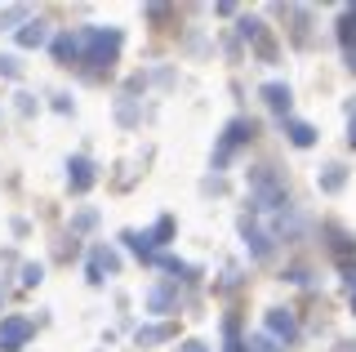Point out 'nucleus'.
<instances>
[{"instance_id": "2", "label": "nucleus", "mask_w": 356, "mask_h": 352, "mask_svg": "<svg viewBox=\"0 0 356 352\" xmlns=\"http://www.w3.org/2000/svg\"><path fill=\"white\" fill-rule=\"evenodd\" d=\"M31 335H36V326H31L27 317H5V321H0V352H22Z\"/></svg>"}, {"instance_id": "20", "label": "nucleus", "mask_w": 356, "mask_h": 352, "mask_svg": "<svg viewBox=\"0 0 356 352\" xmlns=\"http://www.w3.org/2000/svg\"><path fill=\"white\" fill-rule=\"evenodd\" d=\"M183 352H205V344H200V339H187V344H183Z\"/></svg>"}, {"instance_id": "8", "label": "nucleus", "mask_w": 356, "mask_h": 352, "mask_svg": "<svg viewBox=\"0 0 356 352\" xmlns=\"http://www.w3.org/2000/svg\"><path fill=\"white\" fill-rule=\"evenodd\" d=\"M44 40H49V23H22V31H18V45L22 49H36V45H44Z\"/></svg>"}, {"instance_id": "19", "label": "nucleus", "mask_w": 356, "mask_h": 352, "mask_svg": "<svg viewBox=\"0 0 356 352\" xmlns=\"http://www.w3.org/2000/svg\"><path fill=\"white\" fill-rule=\"evenodd\" d=\"M22 67H18V58L14 54H5V58H0V76H18Z\"/></svg>"}, {"instance_id": "11", "label": "nucleus", "mask_w": 356, "mask_h": 352, "mask_svg": "<svg viewBox=\"0 0 356 352\" xmlns=\"http://www.w3.org/2000/svg\"><path fill=\"white\" fill-rule=\"evenodd\" d=\"M285 134H289L294 147H312V143H316V129L303 125V120H285Z\"/></svg>"}, {"instance_id": "22", "label": "nucleus", "mask_w": 356, "mask_h": 352, "mask_svg": "<svg viewBox=\"0 0 356 352\" xmlns=\"http://www.w3.org/2000/svg\"><path fill=\"white\" fill-rule=\"evenodd\" d=\"M352 312H356V290H352Z\"/></svg>"}, {"instance_id": "3", "label": "nucleus", "mask_w": 356, "mask_h": 352, "mask_svg": "<svg viewBox=\"0 0 356 352\" xmlns=\"http://www.w3.org/2000/svg\"><path fill=\"white\" fill-rule=\"evenodd\" d=\"M254 134H259V125L254 120H232L227 125V134H222V143H218V157H214V165H227V157L241 147V143H250Z\"/></svg>"}, {"instance_id": "10", "label": "nucleus", "mask_w": 356, "mask_h": 352, "mask_svg": "<svg viewBox=\"0 0 356 352\" xmlns=\"http://www.w3.org/2000/svg\"><path fill=\"white\" fill-rule=\"evenodd\" d=\"M54 58H58V63H72V58H81V36L63 31V36L54 40Z\"/></svg>"}, {"instance_id": "1", "label": "nucleus", "mask_w": 356, "mask_h": 352, "mask_svg": "<svg viewBox=\"0 0 356 352\" xmlns=\"http://www.w3.org/2000/svg\"><path fill=\"white\" fill-rule=\"evenodd\" d=\"M81 36V58L94 63V67H103V63H111L120 54V31L116 27H85L76 31Z\"/></svg>"}, {"instance_id": "9", "label": "nucleus", "mask_w": 356, "mask_h": 352, "mask_svg": "<svg viewBox=\"0 0 356 352\" xmlns=\"http://www.w3.org/2000/svg\"><path fill=\"white\" fill-rule=\"evenodd\" d=\"M263 98L272 112H281V120L289 116V85H263Z\"/></svg>"}, {"instance_id": "14", "label": "nucleus", "mask_w": 356, "mask_h": 352, "mask_svg": "<svg viewBox=\"0 0 356 352\" xmlns=\"http://www.w3.org/2000/svg\"><path fill=\"white\" fill-rule=\"evenodd\" d=\"M27 18V5H9V9H0V27H14Z\"/></svg>"}, {"instance_id": "6", "label": "nucleus", "mask_w": 356, "mask_h": 352, "mask_svg": "<svg viewBox=\"0 0 356 352\" xmlns=\"http://www.w3.org/2000/svg\"><path fill=\"white\" fill-rule=\"evenodd\" d=\"M120 268V259L116 255H111V250L107 246H98L94 250V255H89V281H103L107 277V272H116Z\"/></svg>"}, {"instance_id": "7", "label": "nucleus", "mask_w": 356, "mask_h": 352, "mask_svg": "<svg viewBox=\"0 0 356 352\" xmlns=\"http://www.w3.org/2000/svg\"><path fill=\"white\" fill-rule=\"evenodd\" d=\"M267 330H272L276 339H294L298 335V326H294V317L285 312V307H272V312H267Z\"/></svg>"}, {"instance_id": "16", "label": "nucleus", "mask_w": 356, "mask_h": 352, "mask_svg": "<svg viewBox=\"0 0 356 352\" xmlns=\"http://www.w3.org/2000/svg\"><path fill=\"white\" fill-rule=\"evenodd\" d=\"M147 303H152V312H165V307L174 303V294H170V290H152V294H147Z\"/></svg>"}, {"instance_id": "4", "label": "nucleus", "mask_w": 356, "mask_h": 352, "mask_svg": "<svg viewBox=\"0 0 356 352\" xmlns=\"http://www.w3.org/2000/svg\"><path fill=\"white\" fill-rule=\"evenodd\" d=\"M67 183H72V192H89L94 188V165H89L85 157H76L72 165H67Z\"/></svg>"}, {"instance_id": "17", "label": "nucleus", "mask_w": 356, "mask_h": 352, "mask_svg": "<svg viewBox=\"0 0 356 352\" xmlns=\"http://www.w3.org/2000/svg\"><path fill=\"white\" fill-rule=\"evenodd\" d=\"M44 277V268H40V263H27V268H22V285H36Z\"/></svg>"}, {"instance_id": "15", "label": "nucleus", "mask_w": 356, "mask_h": 352, "mask_svg": "<svg viewBox=\"0 0 356 352\" xmlns=\"http://www.w3.org/2000/svg\"><path fill=\"white\" fill-rule=\"evenodd\" d=\"M241 36L245 40H263V23L259 18H241Z\"/></svg>"}, {"instance_id": "23", "label": "nucleus", "mask_w": 356, "mask_h": 352, "mask_svg": "<svg viewBox=\"0 0 356 352\" xmlns=\"http://www.w3.org/2000/svg\"><path fill=\"white\" fill-rule=\"evenodd\" d=\"M348 14H352V18H356V5H352V9H348Z\"/></svg>"}, {"instance_id": "5", "label": "nucleus", "mask_w": 356, "mask_h": 352, "mask_svg": "<svg viewBox=\"0 0 356 352\" xmlns=\"http://www.w3.org/2000/svg\"><path fill=\"white\" fill-rule=\"evenodd\" d=\"M241 232H245V241H250L254 259H267V255H272V237H267L263 227L254 223V218H245V223H241Z\"/></svg>"}, {"instance_id": "18", "label": "nucleus", "mask_w": 356, "mask_h": 352, "mask_svg": "<svg viewBox=\"0 0 356 352\" xmlns=\"http://www.w3.org/2000/svg\"><path fill=\"white\" fill-rule=\"evenodd\" d=\"M94 223H98V214H94V210H85V214H76V223H72V227H76V232H85V227H94Z\"/></svg>"}, {"instance_id": "13", "label": "nucleus", "mask_w": 356, "mask_h": 352, "mask_svg": "<svg viewBox=\"0 0 356 352\" xmlns=\"http://www.w3.org/2000/svg\"><path fill=\"white\" fill-rule=\"evenodd\" d=\"M343 183H348V174H343V165H325V174H321V192H339Z\"/></svg>"}, {"instance_id": "21", "label": "nucleus", "mask_w": 356, "mask_h": 352, "mask_svg": "<svg viewBox=\"0 0 356 352\" xmlns=\"http://www.w3.org/2000/svg\"><path fill=\"white\" fill-rule=\"evenodd\" d=\"M348 143H352V147H356V116H352V129H348Z\"/></svg>"}, {"instance_id": "12", "label": "nucleus", "mask_w": 356, "mask_h": 352, "mask_svg": "<svg viewBox=\"0 0 356 352\" xmlns=\"http://www.w3.org/2000/svg\"><path fill=\"white\" fill-rule=\"evenodd\" d=\"M161 339H174V326H147V330H138V348H152V344H161Z\"/></svg>"}]
</instances>
